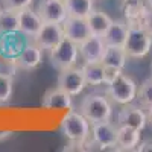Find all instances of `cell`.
<instances>
[{"instance_id":"21","label":"cell","mask_w":152,"mask_h":152,"mask_svg":"<svg viewBox=\"0 0 152 152\" xmlns=\"http://www.w3.org/2000/svg\"><path fill=\"white\" fill-rule=\"evenodd\" d=\"M105 66L100 61L97 62H84L82 64V72H84V78L87 82V87H99V85H105L107 78H105Z\"/></svg>"},{"instance_id":"33","label":"cell","mask_w":152,"mask_h":152,"mask_svg":"<svg viewBox=\"0 0 152 152\" xmlns=\"http://www.w3.org/2000/svg\"><path fill=\"white\" fill-rule=\"evenodd\" d=\"M145 2H146V5H148L149 8H152V0H145Z\"/></svg>"},{"instance_id":"1","label":"cell","mask_w":152,"mask_h":152,"mask_svg":"<svg viewBox=\"0 0 152 152\" xmlns=\"http://www.w3.org/2000/svg\"><path fill=\"white\" fill-rule=\"evenodd\" d=\"M78 111L82 113L91 125L97 122H107L113 117V100L107 93H88L79 100Z\"/></svg>"},{"instance_id":"31","label":"cell","mask_w":152,"mask_h":152,"mask_svg":"<svg viewBox=\"0 0 152 152\" xmlns=\"http://www.w3.org/2000/svg\"><path fill=\"white\" fill-rule=\"evenodd\" d=\"M14 134L11 129H0V143L2 142H5V140H8V138Z\"/></svg>"},{"instance_id":"32","label":"cell","mask_w":152,"mask_h":152,"mask_svg":"<svg viewBox=\"0 0 152 152\" xmlns=\"http://www.w3.org/2000/svg\"><path fill=\"white\" fill-rule=\"evenodd\" d=\"M146 114H148V125L152 128V107L148 108V113H146Z\"/></svg>"},{"instance_id":"8","label":"cell","mask_w":152,"mask_h":152,"mask_svg":"<svg viewBox=\"0 0 152 152\" xmlns=\"http://www.w3.org/2000/svg\"><path fill=\"white\" fill-rule=\"evenodd\" d=\"M64 40V29L59 23H43V26L31 41H34L44 52H50Z\"/></svg>"},{"instance_id":"26","label":"cell","mask_w":152,"mask_h":152,"mask_svg":"<svg viewBox=\"0 0 152 152\" xmlns=\"http://www.w3.org/2000/svg\"><path fill=\"white\" fill-rule=\"evenodd\" d=\"M14 93V78L0 75V105L9 102Z\"/></svg>"},{"instance_id":"9","label":"cell","mask_w":152,"mask_h":152,"mask_svg":"<svg viewBox=\"0 0 152 152\" xmlns=\"http://www.w3.org/2000/svg\"><path fill=\"white\" fill-rule=\"evenodd\" d=\"M56 85L61 87L62 90H66V91H67L69 94H72L73 97H75V96H79V94L84 91V88L87 87L82 67H76V66H75V67H72V69H67V70L59 72Z\"/></svg>"},{"instance_id":"2","label":"cell","mask_w":152,"mask_h":152,"mask_svg":"<svg viewBox=\"0 0 152 152\" xmlns=\"http://www.w3.org/2000/svg\"><path fill=\"white\" fill-rule=\"evenodd\" d=\"M137 91H138L137 82L131 76L125 75L123 72H120L113 81L107 84V94L114 104H119V105H126L134 102L137 99Z\"/></svg>"},{"instance_id":"24","label":"cell","mask_w":152,"mask_h":152,"mask_svg":"<svg viewBox=\"0 0 152 152\" xmlns=\"http://www.w3.org/2000/svg\"><path fill=\"white\" fill-rule=\"evenodd\" d=\"M146 8L145 0H123L122 2V12L128 23H135L142 15L143 9Z\"/></svg>"},{"instance_id":"27","label":"cell","mask_w":152,"mask_h":152,"mask_svg":"<svg viewBox=\"0 0 152 152\" xmlns=\"http://www.w3.org/2000/svg\"><path fill=\"white\" fill-rule=\"evenodd\" d=\"M18 70L20 69L17 66L15 58L0 56V75H5V76H11V78H14Z\"/></svg>"},{"instance_id":"34","label":"cell","mask_w":152,"mask_h":152,"mask_svg":"<svg viewBox=\"0 0 152 152\" xmlns=\"http://www.w3.org/2000/svg\"><path fill=\"white\" fill-rule=\"evenodd\" d=\"M151 73H152V66H151Z\"/></svg>"},{"instance_id":"30","label":"cell","mask_w":152,"mask_h":152,"mask_svg":"<svg viewBox=\"0 0 152 152\" xmlns=\"http://www.w3.org/2000/svg\"><path fill=\"white\" fill-rule=\"evenodd\" d=\"M138 152H152V140H146V142H140V145L137 146Z\"/></svg>"},{"instance_id":"10","label":"cell","mask_w":152,"mask_h":152,"mask_svg":"<svg viewBox=\"0 0 152 152\" xmlns=\"http://www.w3.org/2000/svg\"><path fill=\"white\" fill-rule=\"evenodd\" d=\"M37 11L44 23L62 24V21L69 17L66 0H40Z\"/></svg>"},{"instance_id":"35","label":"cell","mask_w":152,"mask_h":152,"mask_svg":"<svg viewBox=\"0 0 152 152\" xmlns=\"http://www.w3.org/2000/svg\"><path fill=\"white\" fill-rule=\"evenodd\" d=\"M0 9H2V6H0Z\"/></svg>"},{"instance_id":"3","label":"cell","mask_w":152,"mask_h":152,"mask_svg":"<svg viewBox=\"0 0 152 152\" xmlns=\"http://www.w3.org/2000/svg\"><path fill=\"white\" fill-rule=\"evenodd\" d=\"M123 49L129 58L142 59L149 55L152 49V37L137 23H128V35Z\"/></svg>"},{"instance_id":"29","label":"cell","mask_w":152,"mask_h":152,"mask_svg":"<svg viewBox=\"0 0 152 152\" xmlns=\"http://www.w3.org/2000/svg\"><path fill=\"white\" fill-rule=\"evenodd\" d=\"M32 2L34 0H2V5L3 8H12V9L21 11L24 8H29Z\"/></svg>"},{"instance_id":"12","label":"cell","mask_w":152,"mask_h":152,"mask_svg":"<svg viewBox=\"0 0 152 152\" xmlns=\"http://www.w3.org/2000/svg\"><path fill=\"white\" fill-rule=\"evenodd\" d=\"M107 44L102 35L91 34L85 41L79 44V58L84 62H97L102 59Z\"/></svg>"},{"instance_id":"18","label":"cell","mask_w":152,"mask_h":152,"mask_svg":"<svg viewBox=\"0 0 152 152\" xmlns=\"http://www.w3.org/2000/svg\"><path fill=\"white\" fill-rule=\"evenodd\" d=\"M20 32V11L12 8L0 9V37Z\"/></svg>"},{"instance_id":"28","label":"cell","mask_w":152,"mask_h":152,"mask_svg":"<svg viewBox=\"0 0 152 152\" xmlns=\"http://www.w3.org/2000/svg\"><path fill=\"white\" fill-rule=\"evenodd\" d=\"M138 26H142L151 37H152V8H149L146 5V8L143 9L142 12V15L138 17V20L135 21Z\"/></svg>"},{"instance_id":"13","label":"cell","mask_w":152,"mask_h":152,"mask_svg":"<svg viewBox=\"0 0 152 152\" xmlns=\"http://www.w3.org/2000/svg\"><path fill=\"white\" fill-rule=\"evenodd\" d=\"M43 52L41 47H38L34 41H28L17 55L15 61L20 70H35L43 62Z\"/></svg>"},{"instance_id":"19","label":"cell","mask_w":152,"mask_h":152,"mask_svg":"<svg viewBox=\"0 0 152 152\" xmlns=\"http://www.w3.org/2000/svg\"><path fill=\"white\" fill-rule=\"evenodd\" d=\"M26 43L28 41H24V37L20 32L12 35H2L0 37V56L17 58V55Z\"/></svg>"},{"instance_id":"25","label":"cell","mask_w":152,"mask_h":152,"mask_svg":"<svg viewBox=\"0 0 152 152\" xmlns=\"http://www.w3.org/2000/svg\"><path fill=\"white\" fill-rule=\"evenodd\" d=\"M137 100H138V104H140L145 110L152 107V76L138 85Z\"/></svg>"},{"instance_id":"16","label":"cell","mask_w":152,"mask_h":152,"mask_svg":"<svg viewBox=\"0 0 152 152\" xmlns=\"http://www.w3.org/2000/svg\"><path fill=\"white\" fill-rule=\"evenodd\" d=\"M128 35V21H120V20H113L107 32L102 35L104 41L107 46H117L123 47Z\"/></svg>"},{"instance_id":"11","label":"cell","mask_w":152,"mask_h":152,"mask_svg":"<svg viewBox=\"0 0 152 152\" xmlns=\"http://www.w3.org/2000/svg\"><path fill=\"white\" fill-rule=\"evenodd\" d=\"M62 29H64V37L72 40L73 43H76L78 46L93 34L87 18L72 17V15H69L64 21H62Z\"/></svg>"},{"instance_id":"20","label":"cell","mask_w":152,"mask_h":152,"mask_svg":"<svg viewBox=\"0 0 152 152\" xmlns=\"http://www.w3.org/2000/svg\"><path fill=\"white\" fill-rule=\"evenodd\" d=\"M129 56L126 53V50L123 47H117V46H107L104 56L100 59V62L105 67H111V69H117V70H123L126 62H128Z\"/></svg>"},{"instance_id":"22","label":"cell","mask_w":152,"mask_h":152,"mask_svg":"<svg viewBox=\"0 0 152 152\" xmlns=\"http://www.w3.org/2000/svg\"><path fill=\"white\" fill-rule=\"evenodd\" d=\"M87 21L90 24V29L96 35H104L107 29L110 28V24L113 23V18L104 11L93 9V12L87 17Z\"/></svg>"},{"instance_id":"17","label":"cell","mask_w":152,"mask_h":152,"mask_svg":"<svg viewBox=\"0 0 152 152\" xmlns=\"http://www.w3.org/2000/svg\"><path fill=\"white\" fill-rule=\"evenodd\" d=\"M140 132L135 128L117 125V148L119 151H135L140 145Z\"/></svg>"},{"instance_id":"7","label":"cell","mask_w":152,"mask_h":152,"mask_svg":"<svg viewBox=\"0 0 152 152\" xmlns=\"http://www.w3.org/2000/svg\"><path fill=\"white\" fill-rule=\"evenodd\" d=\"M117 125L129 126V128H135L138 131H143L148 125V114L145 108L138 104H126L122 105V108L117 113Z\"/></svg>"},{"instance_id":"5","label":"cell","mask_w":152,"mask_h":152,"mask_svg":"<svg viewBox=\"0 0 152 152\" xmlns=\"http://www.w3.org/2000/svg\"><path fill=\"white\" fill-rule=\"evenodd\" d=\"M49 58L52 67L58 72L72 69L79 61V46L64 37V40L49 52Z\"/></svg>"},{"instance_id":"6","label":"cell","mask_w":152,"mask_h":152,"mask_svg":"<svg viewBox=\"0 0 152 152\" xmlns=\"http://www.w3.org/2000/svg\"><path fill=\"white\" fill-rule=\"evenodd\" d=\"M90 138L96 143L99 151H119V148H117V123H113L111 120L93 123Z\"/></svg>"},{"instance_id":"14","label":"cell","mask_w":152,"mask_h":152,"mask_svg":"<svg viewBox=\"0 0 152 152\" xmlns=\"http://www.w3.org/2000/svg\"><path fill=\"white\" fill-rule=\"evenodd\" d=\"M41 105L46 110H70L73 107V96L56 85L44 93Z\"/></svg>"},{"instance_id":"23","label":"cell","mask_w":152,"mask_h":152,"mask_svg":"<svg viewBox=\"0 0 152 152\" xmlns=\"http://www.w3.org/2000/svg\"><path fill=\"white\" fill-rule=\"evenodd\" d=\"M69 15L87 18L94 9V0H66Z\"/></svg>"},{"instance_id":"4","label":"cell","mask_w":152,"mask_h":152,"mask_svg":"<svg viewBox=\"0 0 152 152\" xmlns=\"http://www.w3.org/2000/svg\"><path fill=\"white\" fill-rule=\"evenodd\" d=\"M61 132L69 142H85L91 134V123L79 111H67L61 120Z\"/></svg>"},{"instance_id":"15","label":"cell","mask_w":152,"mask_h":152,"mask_svg":"<svg viewBox=\"0 0 152 152\" xmlns=\"http://www.w3.org/2000/svg\"><path fill=\"white\" fill-rule=\"evenodd\" d=\"M43 23L44 21L40 17V14H38V11H34L31 6L20 11V34L26 40L31 41L40 32Z\"/></svg>"}]
</instances>
